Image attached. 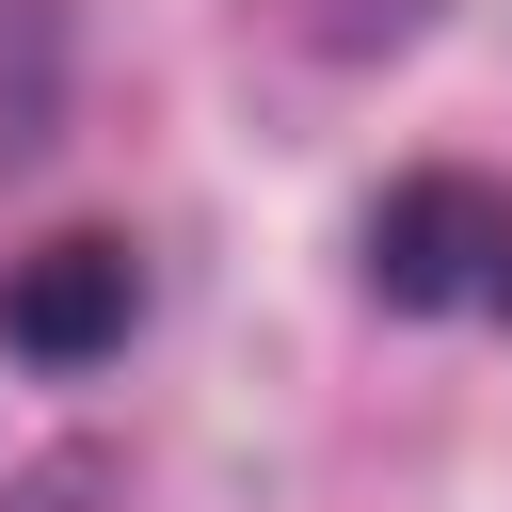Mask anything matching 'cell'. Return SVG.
<instances>
[{"label":"cell","instance_id":"cell-1","mask_svg":"<svg viewBox=\"0 0 512 512\" xmlns=\"http://www.w3.org/2000/svg\"><path fill=\"white\" fill-rule=\"evenodd\" d=\"M384 304H512V192L496 176H400L368 224Z\"/></svg>","mask_w":512,"mask_h":512},{"label":"cell","instance_id":"cell-2","mask_svg":"<svg viewBox=\"0 0 512 512\" xmlns=\"http://www.w3.org/2000/svg\"><path fill=\"white\" fill-rule=\"evenodd\" d=\"M128 304H144V272H128V240H96V224L0 272V336H16L32 368H96V352L128 336Z\"/></svg>","mask_w":512,"mask_h":512}]
</instances>
